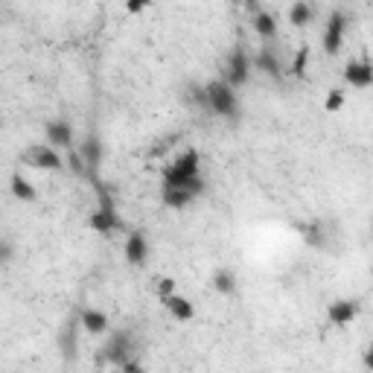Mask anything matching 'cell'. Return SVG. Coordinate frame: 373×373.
<instances>
[{
  "instance_id": "7402d4cb",
  "label": "cell",
  "mask_w": 373,
  "mask_h": 373,
  "mask_svg": "<svg viewBox=\"0 0 373 373\" xmlns=\"http://www.w3.org/2000/svg\"><path fill=\"white\" fill-rule=\"evenodd\" d=\"M172 167L181 169L184 175H199V152H196V149H187V152H181L175 158Z\"/></svg>"
},
{
  "instance_id": "83f0119b",
  "label": "cell",
  "mask_w": 373,
  "mask_h": 373,
  "mask_svg": "<svg viewBox=\"0 0 373 373\" xmlns=\"http://www.w3.org/2000/svg\"><path fill=\"white\" fill-rule=\"evenodd\" d=\"M172 289H175V280L163 277V280L158 283V295H160V301H163V297H169V295H172Z\"/></svg>"
},
{
  "instance_id": "1f68e13d",
  "label": "cell",
  "mask_w": 373,
  "mask_h": 373,
  "mask_svg": "<svg viewBox=\"0 0 373 373\" xmlns=\"http://www.w3.org/2000/svg\"><path fill=\"white\" fill-rule=\"evenodd\" d=\"M365 367H367V370H373V347L365 353Z\"/></svg>"
},
{
  "instance_id": "8fae6325",
  "label": "cell",
  "mask_w": 373,
  "mask_h": 373,
  "mask_svg": "<svg viewBox=\"0 0 373 373\" xmlns=\"http://www.w3.org/2000/svg\"><path fill=\"white\" fill-rule=\"evenodd\" d=\"M44 131H47V143H50V146L73 149V129H70V123H65V120H50L47 126H44Z\"/></svg>"
},
{
  "instance_id": "ac0fdd59",
  "label": "cell",
  "mask_w": 373,
  "mask_h": 373,
  "mask_svg": "<svg viewBox=\"0 0 373 373\" xmlns=\"http://www.w3.org/2000/svg\"><path fill=\"white\" fill-rule=\"evenodd\" d=\"M192 192H187V190H178V187H163V204L167 207H175V210H181V207H187V204H192Z\"/></svg>"
},
{
  "instance_id": "4dcf8cb0",
  "label": "cell",
  "mask_w": 373,
  "mask_h": 373,
  "mask_svg": "<svg viewBox=\"0 0 373 373\" xmlns=\"http://www.w3.org/2000/svg\"><path fill=\"white\" fill-rule=\"evenodd\" d=\"M0 254H3V260L9 263V260H12V245H9V242H3V245H0Z\"/></svg>"
},
{
  "instance_id": "9a60e30c",
  "label": "cell",
  "mask_w": 373,
  "mask_h": 373,
  "mask_svg": "<svg viewBox=\"0 0 373 373\" xmlns=\"http://www.w3.org/2000/svg\"><path fill=\"white\" fill-rule=\"evenodd\" d=\"M58 350H62L65 359H73L76 356V321H65L62 333H58Z\"/></svg>"
},
{
  "instance_id": "5bb4252c",
  "label": "cell",
  "mask_w": 373,
  "mask_h": 373,
  "mask_svg": "<svg viewBox=\"0 0 373 373\" xmlns=\"http://www.w3.org/2000/svg\"><path fill=\"white\" fill-rule=\"evenodd\" d=\"M254 33H257L260 38H265V41H274L277 38V21H274V15L272 12H257L254 15Z\"/></svg>"
},
{
  "instance_id": "2e32d148",
  "label": "cell",
  "mask_w": 373,
  "mask_h": 373,
  "mask_svg": "<svg viewBox=\"0 0 373 373\" xmlns=\"http://www.w3.org/2000/svg\"><path fill=\"white\" fill-rule=\"evenodd\" d=\"M79 321H82L85 330L94 333V335H99V333L108 330V318H106V312H99V309H82Z\"/></svg>"
},
{
  "instance_id": "277c9868",
  "label": "cell",
  "mask_w": 373,
  "mask_h": 373,
  "mask_svg": "<svg viewBox=\"0 0 373 373\" xmlns=\"http://www.w3.org/2000/svg\"><path fill=\"white\" fill-rule=\"evenodd\" d=\"M345 29H347V15L335 9L330 18H326V29H324V50L335 56L341 50V41H345Z\"/></svg>"
},
{
  "instance_id": "52a82bcc",
  "label": "cell",
  "mask_w": 373,
  "mask_h": 373,
  "mask_svg": "<svg viewBox=\"0 0 373 373\" xmlns=\"http://www.w3.org/2000/svg\"><path fill=\"white\" fill-rule=\"evenodd\" d=\"M149 257V242H146V233L143 231H131L129 240H126V260L131 265H143Z\"/></svg>"
},
{
  "instance_id": "44dd1931",
  "label": "cell",
  "mask_w": 373,
  "mask_h": 373,
  "mask_svg": "<svg viewBox=\"0 0 373 373\" xmlns=\"http://www.w3.org/2000/svg\"><path fill=\"white\" fill-rule=\"evenodd\" d=\"M312 15H315V6L306 3V0H297V3L289 9V21H292L295 26H306V24L312 21Z\"/></svg>"
},
{
  "instance_id": "7a4b0ae2",
  "label": "cell",
  "mask_w": 373,
  "mask_h": 373,
  "mask_svg": "<svg viewBox=\"0 0 373 373\" xmlns=\"http://www.w3.org/2000/svg\"><path fill=\"white\" fill-rule=\"evenodd\" d=\"M204 97H207V108L222 114V117H228V120H233V117L240 114V102H236V94H233V88L225 79L204 85Z\"/></svg>"
},
{
  "instance_id": "f546056e",
  "label": "cell",
  "mask_w": 373,
  "mask_h": 373,
  "mask_svg": "<svg viewBox=\"0 0 373 373\" xmlns=\"http://www.w3.org/2000/svg\"><path fill=\"white\" fill-rule=\"evenodd\" d=\"M129 12H143L146 9V0H131V3H126Z\"/></svg>"
},
{
  "instance_id": "3957f363",
  "label": "cell",
  "mask_w": 373,
  "mask_h": 373,
  "mask_svg": "<svg viewBox=\"0 0 373 373\" xmlns=\"http://www.w3.org/2000/svg\"><path fill=\"white\" fill-rule=\"evenodd\" d=\"M251 58H248V53H245V47L242 44H236V47L231 50V56H228V65H225V82L233 88H242L245 82H248V76H251Z\"/></svg>"
},
{
  "instance_id": "7c38bea8",
  "label": "cell",
  "mask_w": 373,
  "mask_h": 373,
  "mask_svg": "<svg viewBox=\"0 0 373 373\" xmlns=\"http://www.w3.org/2000/svg\"><path fill=\"white\" fill-rule=\"evenodd\" d=\"M356 312H359V304L356 301H335V304H330V309H326V318H330V324H335V326H345L356 318Z\"/></svg>"
},
{
  "instance_id": "6da1fadb",
  "label": "cell",
  "mask_w": 373,
  "mask_h": 373,
  "mask_svg": "<svg viewBox=\"0 0 373 373\" xmlns=\"http://www.w3.org/2000/svg\"><path fill=\"white\" fill-rule=\"evenodd\" d=\"M134 350H138V345H134V338H131V330H117V333H111L106 345H102L99 359L114 365V367H123L134 359Z\"/></svg>"
},
{
  "instance_id": "e0dca14e",
  "label": "cell",
  "mask_w": 373,
  "mask_h": 373,
  "mask_svg": "<svg viewBox=\"0 0 373 373\" xmlns=\"http://www.w3.org/2000/svg\"><path fill=\"white\" fill-rule=\"evenodd\" d=\"M160 304H163V306H167V309L172 312V318H175V321H190V318H192V304L187 301V297L169 295V297H163Z\"/></svg>"
},
{
  "instance_id": "484cf974",
  "label": "cell",
  "mask_w": 373,
  "mask_h": 373,
  "mask_svg": "<svg viewBox=\"0 0 373 373\" xmlns=\"http://www.w3.org/2000/svg\"><path fill=\"white\" fill-rule=\"evenodd\" d=\"M67 163H70V169L76 175H88V167H85V160H82V155L76 152V149H70L67 152Z\"/></svg>"
},
{
  "instance_id": "4fadbf2b",
  "label": "cell",
  "mask_w": 373,
  "mask_h": 373,
  "mask_svg": "<svg viewBox=\"0 0 373 373\" xmlns=\"http://www.w3.org/2000/svg\"><path fill=\"white\" fill-rule=\"evenodd\" d=\"M88 225H91L97 233H111V231H120L123 222L117 216V210H94L91 219H88Z\"/></svg>"
},
{
  "instance_id": "f1b7e54d",
  "label": "cell",
  "mask_w": 373,
  "mask_h": 373,
  "mask_svg": "<svg viewBox=\"0 0 373 373\" xmlns=\"http://www.w3.org/2000/svg\"><path fill=\"white\" fill-rule=\"evenodd\" d=\"M120 373H143V365H140L138 359H131L129 365H123V367H120Z\"/></svg>"
},
{
  "instance_id": "d4e9b609",
  "label": "cell",
  "mask_w": 373,
  "mask_h": 373,
  "mask_svg": "<svg viewBox=\"0 0 373 373\" xmlns=\"http://www.w3.org/2000/svg\"><path fill=\"white\" fill-rule=\"evenodd\" d=\"M94 192L99 199V210H114V199H111V190L102 184V181H94Z\"/></svg>"
},
{
  "instance_id": "ffe728a7",
  "label": "cell",
  "mask_w": 373,
  "mask_h": 373,
  "mask_svg": "<svg viewBox=\"0 0 373 373\" xmlns=\"http://www.w3.org/2000/svg\"><path fill=\"white\" fill-rule=\"evenodd\" d=\"M210 283H213V289L219 295H233L236 292V274L231 272V268H219Z\"/></svg>"
},
{
  "instance_id": "8992f818",
  "label": "cell",
  "mask_w": 373,
  "mask_h": 373,
  "mask_svg": "<svg viewBox=\"0 0 373 373\" xmlns=\"http://www.w3.org/2000/svg\"><path fill=\"white\" fill-rule=\"evenodd\" d=\"M24 163L26 167H35V169H58L62 160L53 152L50 146H29L24 152Z\"/></svg>"
},
{
  "instance_id": "4316f807",
  "label": "cell",
  "mask_w": 373,
  "mask_h": 373,
  "mask_svg": "<svg viewBox=\"0 0 373 373\" xmlns=\"http://www.w3.org/2000/svg\"><path fill=\"white\" fill-rule=\"evenodd\" d=\"M324 106H326V111H338L341 106H345V94H341V91H330V97H326Z\"/></svg>"
},
{
  "instance_id": "ba28073f",
  "label": "cell",
  "mask_w": 373,
  "mask_h": 373,
  "mask_svg": "<svg viewBox=\"0 0 373 373\" xmlns=\"http://www.w3.org/2000/svg\"><path fill=\"white\" fill-rule=\"evenodd\" d=\"M79 155H82L85 167H88V175L94 178L97 169H99V160H102V143H99L97 134H88L85 143H82V149H79Z\"/></svg>"
},
{
  "instance_id": "cb8c5ba5",
  "label": "cell",
  "mask_w": 373,
  "mask_h": 373,
  "mask_svg": "<svg viewBox=\"0 0 373 373\" xmlns=\"http://www.w3.org/2000/svg\"><path fill=\"white\" fill-rule=\"evenodd\" d=\"M306 62H309V50H306V47H301V50L295 53V58H292V67H289L292 76L301 79L304 73H306Z\"/></svg>"
},
{
  "instance_id": "603a6c76",
  "label": "cell",
  "mask_w": 373,
  "mask_h": 373,
  "mask_svg": "<svg viewBox=\"0 0 373 373\" xmlns=\"http://www.w3.org/2000/svg\"><path fill=\"white\" fill-rule=\"evenodd\" d=\"M12 192H15V196H18L21 201H35V199H38L35 190H33V184H29L24 175H12Z\"/></svg>"
},
{
  "instance_id": "5b68a950",
  "label": "cell",
  "mask_w": 373,
  "mask_h": 373,
  "mask_svg": "<svg viewBox=\"0 0 373 373\" xmlns=\"http://www.w3.org/2000/svg\"><path fill=\"white\" fill-rule=\"evenodd\" d=\"M163 187H178V190H187L192 196H201L204 192V178L201 175H184L181 169H175L172 163L163 169Z\"/></svg>"
},
{
  "instance_id": "30bf717a",
  "label": "cell",
  "mask_w": 373,
  "mask_h": 373,
  "mask_svg": "<svg viewBox=\"0 0 373 373\" xmlns=\"http://www.w3.org/2000/svg\"><path fill=\"white\" fill-rule=\"evenodd\" d=\"M254 67L263 70L265 76H272V79H280L283 76V65H280V56L272 50V47H263L257 56H254Z\"/></svg>"
},
{
  "instance_id": "d6986e66",
  "label": "cell",
  "mask_w": 373,
  "mask_h": 373,
  "mask_svg": "<svg viewBox=\"0 0 373 373\" xmlns=\"http://www.w3.org/2000/svg\"><path fill=\"white\" fill-rule=\"evenodd\" d=\"M304 242L312 248H324L326 245V233H324V222H312V225H301Z\"/></svg>"
},
{
  "instance_id": "9c48e42d",
  "label": "cell",
  "mask_w": 373,
  "mask_h": 373,
  "mask_svg": "<svg viewBox=\"0 0 373 373\" xmlns=\"http://www.w3.org/2000/svg\"><path fill=\"white\" fill-rule=\"evenodd\" d=\"M345 82L353 88H367L373 85V65L370 62H350L345 67Z\"/></svg>"
}]
</instances>
